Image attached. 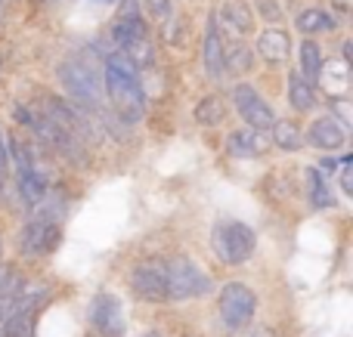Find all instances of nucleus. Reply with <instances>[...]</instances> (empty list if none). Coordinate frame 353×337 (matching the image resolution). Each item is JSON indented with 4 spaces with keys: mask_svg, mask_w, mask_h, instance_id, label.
<instances>
[{
    "mask_svg": "<svg viewBox=\"0 0 353 337\" xmlns=\"http://www.w3.org/2000/svg\"><path fill=\"white\" fill-rule=\"evenodd\" d=\"M211 245H214V254L220 257V263L239 266L254 257L257 235H254V229L242 220H220L217 226H214Z\"/></svg>",
    "mask_w": 353,
    "mask_h": 337,
    "instance_id": "obj_1",
    "label": "nucleus"
},
{
    "mask_svg": "<svg viewBox=\"0 0 353 337\" xmlns=\"http://www.w3.org/2000/svg\"><path fill=\"white\" fill-rule=\"evenodd\" d=\"M59 80L68 90V96L81 105V109L99 111L105 105V90L103 80L93 68H87L84 62H62L59 65Z\"/></svg>",
    "mask_w": 353,
    "mask_h": 337,
    "instance_id": "obj_2",
    "label": "nucleus"
},
{
    "mask_svg": "<svg viewBox=\"0 0 353 337\" xmlns=\"http://www.w3.org/2000/svg\"><path fill=\"white\" fill-rule=\"evenodd\" d=\"M168 266V301H195L211 294V276L195 260L176 257Z\"/></svg>",
    "mask_w": 353,
    "mask_h": 337,
    "instance_id": "obj_3",
    "label": "nucleus"
},
{
    "mask_svg": "<svg viewBox=\"0 0 353 337\" xmlns=\"http://www.w3.org/2000/svg\"><path fill=\"white\" fill-rule=\"evenodd\" d=\"M254 309H257V297L248 285L226 282L223 288H220V316H223V325L230 328V331L248 325V322L254 319Z\"/></svg>",
    "mask_w": 353,
    "mask_h": 337,
    "instance_id": "obj_4",
    "label": "nucleus"
},
{
    "mask_svg": "<svg viewBox=\"0 0 353 337\" xmlns=\"http://www.w3.org/2000/svg\"><path fill=\"white\" fill-rule=\"evenodd\" d=\"M62 239V223L59 220H43V217H28V223L19 232V251L25 257H43V254L56 251Z\"/></svg>",
    "mask_w": 353,
    "mask_h": 337,
    "instance_id": "obj_5",
    "label": "nucleus"
},
{
    "mask_svg": "<svg viewBox=\"0 0 353 337\" xmlns=\"http://www.w3.org/2000/svg\"><path fill=\"white\" fill-rule=\"evenodd\" d=\"M105 90H109L112 105H115V111L121 115V121H124V124L140 121L143 105H146V99H143V87H140V80H134V78H121V74L105 72Z\"/></svg>",
    "mask_w": 353,
    "mask_h": 337,
    "instance_id": "obj_6",
    "label": "nucleus"
},
{
    "mask_svg": "<svg viewBox=\"0 0 353 337\" xmlns=\"http://www.w3.org/2000/svg\"><path fill=\"white\" fill-rule=\"evenodd\" d=\"M232 102H236V111L242 115V121H248L251 130H261L263 133V130H273V124L279 121V118L273 115V109L263 102V96L251 84L232 87Z\"/></svg>",
    "mask_w": 353,
    "mask_h": 337,
    "instance_id": "obj_7",
    "label": "nucleus"
},
{
    "mask_svg": "<svg viewBox=\"0 0 353 337\" xmlns=\"http://www.w3.org/2000/svg\"><path fill=\"white\" fill-rule=\"evenodd\" d=\"M130 288L143 301H168V266L165 260H143L130 270Z\"/></svg>",
    "mask_w": 353,
    "mask_h": 337,
    "instance_id": "obj_8",
    "label": "nucleus"
},
{
    "mask_svg": "<svg viewBox=\"0 0 353 337\" xmlns=\"http://www.w3.org/2000/svg\"><path fill=\"white\" fill-rule=\"evenodd\" d=\"M109 34H112V41H115V47L121 50V53H128L137 41L146 37V25H143V16H140L137 0H124V6H121V12L115 16V22H112Z\"/></svg>",
    "mask_w": 353,
    "mask_h": 337,
    "instance_id": "obj_9",
    "label": "nucleus"
},
{
    "mask_svg": "<svg viewBox=\"0 0 353 337\" xmlns=\"http://www.w3.org/2000/svg\"><path fill=\"white\" fill-rule=\"evenodd\" d=\"M90 319L103 337H121L124 334V309H121V303H118V297L109 294V291H103V294L93 301Z\"/></svg>",
    "mask_w": 353,
    "mask_h": 337,
    "instance_id": "obj_10",
    "label": "nucleus"
},
{
    "mask_svg": "<svg viewBox=\"0 0 353 337\" xmlns=\"http://www.w3.org/2000/svg\"><path fill=\"white\" fill-rule=\"evenodd\" d=\"M307 140H310L316 149H323V152H335V149H341L344 142H347V127H341L332 115H323L310 124Z\"/></svg>",
    "mask_w": 353,
    "mask_h": 337,
    "instance_id": "obj_11",
    "label": "nucleus"
},
{
    "mask_svg": "<svg viewBox=\"0 0 353 337\" xmlns=\"http://www.w3.org/2000/svg\"><path fill=\"white\" fill-rule=\"evenodd\" d=\"M201 65H205L208 78H223V37H220L217 19H211L205 28V43H201Z\"/></svg>",
    "mask_w": 353,
    "mask_h": 337,
    "instance_id": "obj_12",
    "label": "nucleus"
},
{
    "mask_svg": "<svg viewBox=\"0 0 353 337\" xmlns=\"http://www.w3.org/2000/svg\"><path fill=\"white\" fill-rule=\"evenodd\" d=\"M257 53H261L267 62L279 65V62H285L288 53H292V41H288V34L279 28V25H273V28L261 31V37H257Z\"/></svg>",
    "mask_w": 353,
    "mask_h": 337,
    "instance_id": "obj_13",
    "label": "nucleus"
},
{
    "mask_svg": "<svg viewBox=\"0 0 353 337\" xmlns=\"http://www.w3.org/2000/svg\"><path fill=\"white\" fill-rule=\"evenodd\" d=\"M226 152L232 158H257V155L267 152V142H263L261 130H232L226 136Z\"/></svg>",
    "mask_w": 353,
    "mask_h": 337,
    "instance_id": "obj_14",
    "label": "nucleus"
},
{
    "mask_svg": "<svg viewBox=\"0 0 353 337\" xmlns=\"http://www.w3.org/2000/svg\"><path fill=\"white\" fill-rule=\"evenodd\" d=\"M217 25H226L232 34H251V31H254V12H251L242 0H223Z\"/></svg>",
    "mask_w": 353,
    "mask_h": 337,
    "instance_id": "obj_15",
    "label": "nucleus"
},
{
    "mask_svg": "<svg viewBox=\"0 0 353 337\" xmlns=\"http://www.w3.org/2000/svg\"><path fill=\"white\" fill-rule=\"evenodd\" d=\"M288 99H292L294 111H310L316 105V90H313V84L301 72L288 74Z\"/></svg>",
    "mask_w": 353,
    "mask_h": 337,
    "instance_id": "obj_16",
    "label": "nucleus"
},
{
    "mask_svg": "<svg viewBox=\"0 0 353 337\" xmlns=\"http://www.w3.org/2000/svg\"><path fill=\"white\" fill-rule=\"evenodd\" d=\"M251 62H254V53L245 43H223V72L230 74H245L251 72Z\"/></svg>",
    "mask_w": 353,
    "mask_h": 337,
    "instance_id": "obj_17",
    "label": "nucleus"
},
{
    "mask_svg": "<svg viewBox=\"0 0 353 337\" xmlns=\"http://www.w3.org/2000/svg\"><path fill=\"white\" fill-rule=\"evenodd\" d=\"M50 192V186H47V177H43L41 171H22L19 173V198H22L25 204H34L37 198H43Z\"/></svg>",
    "mask_w": 353,
    "mask_h": 337,
    "instance_id": "obj_18",
    "label": "nucleus"
},
{
    "mask_svg": "<svg viewBox=\"0 0 353 337\" xmlns=\"http://www.w3.org/2000/svg\"><path fill=\"white\" fill-rule=\"evenodd\" d=\"M294 25L301 28V34H325V31H332L338 22L332 19V12H325V10H301Z\"/></svg>",
    "mask_w": 353,
    "mask_h": 337,
    "instance_id": "obj_19",
    "label": "nucleus"
},
{
    "mask_svg": "<svg viewBox=\"0 0 353 337\" xmlns=\"http://www.w3.org/2000/svg\"><path fill=\"white\" fill-rule=\"evenodd\" d=\"M301 74H304L310 84H316L319 74H323V50H319L316 41L301 43Z\"/></svg>",
    "mask_w": 353,
    "mask_h": 337,
    "instance_id": "obj_20",
    "label": "nucleus"
},
{
    "mask_svg": "<svg viewBox=\"0 0 353 337\" xmlns=\"http://www.w3.org/2000/svg\"><path fill=\"white\" fill-rule=\"evenodd\" d=\"M223 118H226V105L220 96H205L195 105V121H199L201 127H217Z\"/></svg>",
    "mask_w": 353,
    "mask_h": 337,
    "instance_id": "obj_21",
    "label": "nucleus"
},
{
    "mask_svg": "<svg viewBox=\"0 0 353 337\" xmlns=\"http://www.w3.org/2000/svg\"><path fill=\"white\" fill-rule=\"evenodd\" d=\"M307 183H310V204L313 208H332L335 204V195H332V186L316 167L307 171Z\"/></svg>",
    "mask_w": 353,
    "mask_h": 337,
    "instance_id": "obj_22",
    "label": "nucleus"
},
{
    "mask_svg": "<svg viewBox=\"0 0 353 337\" xmlns=\"http://www.w3.org/2000/svg\"><path fill=\"white\" fill-rule=\"evenodd\" d=\"M273 140H276V146L285 149V152H298V149L304 146L301 127L294 121H276L273 124Z\"/></svg>",
    "mask_w": 353,
    "mask_h": 337,
    "instance_id": "obj_23",
    "label": "nucleus"
},
{
    "mask_svg": "<svg viewBox=\"0 0 353 337\" xmlns=\"http://www.w3.org/2000/svg\"><path fill=\"white\" fill-rule=\"evenodd\" d=\"M105 72L121 74V78H134V80H140V72H137V62L130 59L128 53H121V50H115V53L105 56Z\"/></svg>",
    "mask_w": 353,
    "mask_h": 337,
    "instance_id": "obj_24",
    "label": "nucleus"
},
{
    "mask_svg": "<svg viewBox=\"0 0 353 337\" xmlns=\"http://www.w3.org/2000/svg\"><path fill=\"white\" fill-rule=\"evenodd\" d=\"M254 10L261 12L263 22H270V25H276V22L282 25V19H285L282 16V6L276 3V0H254Z\"/></svg>",
    "mask_w": 353,
    "mask_h": 337,
    "instance_id": "obj_25",
    "label": "nucleus"
},
{
    "mask_svg": "<svg viewBox=\"0 0 353 337\" xmlns=\"http://www.w3.org/2000/svg\"><path fill=\"white\" fill-rule=\"evenodd\" d=\"M332 109H335V115H332V118H335L341 127H347V124H350V102H347V99H344V96L332 99Z\"/></svg>",
    "mask_w": 353,
    "mask_h": 337,
    "instance_id": "obj_26",
    "label": "nucleus"
},
{
    "mask_svg": "<svg viewBox=\"0 0 353 337\" xmlns=\"http://www.w3.org/2000/svg\"><path fill=\"white\" fill-rule=\"evenodd\" d=\"M149 10H152L155 19H168V16H171V3H168V0H149Z\"/></svg>",
    "mask_w": 353,
    "mask_h": 337,
    "instance_id": "obj_27",
    "label": "nucleus"
},
{
    "mask_svg": "<svg viewBox=\"0 0 353 337\" xmlns=\"http://www.w3.org/2000/svg\"><path fill=\"white\" fill-rule=\"evenodd\" d=\"M6 167H10V158H6V142L0 133V180H6Z\"/></svg>",
    "mask_w": 353,
    "mask_h": 337,
    "instance_id": "obj_28",
    "label": "nucleus"
},
{
    "mask_svg": "<svg viewBox=\"0 0 353 337\" xmlns=\"http://www.w3.org/2000/svg\"><path fill=\"white\" fill-rule=\"evenodd\" d=\"M316 171H319V173H323V177H332V173H335V171H338L335 158H323V164H319V167H316Z\"/></svg>",
    "mask_w": 353,
    "mask_h": 337,
    "instance_id": "obj_29",
    "label": "nucleus"
},
{
    "mask_svg": "<svg viewBox=\"0 0 353 337\" xmlns=\"http://www.w3.org/2000/svg\"><path fill=\"white\" fill-rule=\"evenodd\" d=\"M248 337H276V334L270 331V328H254V331H251Z\"/></svg>",
    "mask_w": 353,
    "mask_h": 337,
    "instance_id": "obj_30",
    "label": "nucleus"
},
{
    "mask_svg": "<svg viewBox=\"0 0 353 337\" xmlns=\"http://www.w3.org/2000/svg\"><path fill=\"white\" fill-rule=\"evenodd\" d=\"M0 195H3V180H0Z\"/></svg>",
    "mask_w": 353,
    "mask_h": 337,
    "instance_id": "obj_31",
    "label": "nucleus"
},
{
    "mask_svg": "<svg viewBox=\"0 0 353 337\" xmlns=\"http://www.w3.org/2000/svg\"><path fill=\"white\" fill-rule=\"evenodd\" d=\"M143 337H155V334H143Z\"/></svg>",
    "mask_w": 353,
    "mask_h": 337,
    "instance_id": "obj_32",
    "label": "nucleus"
},
{
    "mask_svg": "<svg viewBox=\"0 0 353 337\" xmlns=\"http://www.w3.org/2000/svg\"><path fill=\"white\" fill-rule=\"evenodd\" d=\"M103 3H109V0H103Z\"/></svg>",
    "mask_w": 353,
    "mask_h": 337,
    "instance_id": "obj_33",
    "label": "nucleus"
}]
</instances>
